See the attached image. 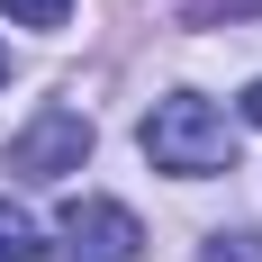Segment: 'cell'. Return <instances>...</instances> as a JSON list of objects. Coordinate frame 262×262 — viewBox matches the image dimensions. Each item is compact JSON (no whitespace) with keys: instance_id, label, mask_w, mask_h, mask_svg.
I'll list each match as a JSON object with an SVG mask.
<instances>
[{"instance_id":"1","label":"cell","mask_w":262,"mask_h":262,"mask_svg":"<svg viewBox=\"0 0 262 262\" xmlns=\"http://www.w3.org/2000/svg\"><path fill=\"white\" fill-rule=\"evenodd\" d=\"M145 163L172 172V181L235 172V118L217 100H199V91H172V100H154V118H145Z\"/></svg>"},{"instance_id":"3","label":"cell","mask_w":262,"mask_h":262,"mask_svg":"<svg viewBox=\"0 0 262 262\" xmlns=\"http://www.w3.org/2000/svg\"><path fill=\"white\" fill-rule=\"evenodd\" d=\"M91 163V118L81 108H36L18 136H9V172L18 181H63Z\"/></svg>"},{"instance_id":"6","label":"cell","mask_w":262,"mask_h":262,"mask_svg":"<svg viewBox=\"0 0 262 262\" xmlns=\"http://www.w3.org/2000/svg\"><path fill=\"white\" fill-rule=\"evenodd\" d=\"M199 262H262V235H208Z\"/></svg>"},{"instance_id":"4","label":"cell","mask_w":262,"mask_h":262,"mask_svg":"<svg viewBox=\"0 0 262 262\" xmlns=\"http://www.w3.org/2000/svg\"><path fill=\"white\" fill-rule=\"evenodd\" d=\"M0 262H46V244H36V226H27L9 199H0Z\"/></svg>"},{"instance_id":"8","label":"cell","mask_w":262,"mask_h":262,"mask_svg":"<svg viewBox=\"0 0 262 262\" xmlns=\"http://www.w3.org/2000/svg\"><path fill=\"white\" fill-rule=\"evenodd\" d=\"M0 81H9V46H0Z\"/></svg>"},{"instance_id":"5","label":"cell","mask_w":262,"mask_h":262,"mask_svg":"<svg viewBox=\"0 0 262 262\" xmlns=\"http://www.w3.org/2000/svg\"><path fill=\"white\" fill-rule=\"evenodd\" d=\"M0 9H9L18 27H63L73 18V0H0Z\"/></svg>"},{"instance_id":"7","label":"cell","mask_w":262,"mask_h":262,"mask_svg":"<svg viewBox=\"0 0 262 262\" xmlns=\"http://www.w3.org/2000/svg\"><path fill=\"white\" fill-rule=\"evenodd\" d=\"M244 118H253V127H262V81H253V91H244Z\"/></svg>"},{"instance_id":"2","label":"cell","mask_w":262,"mask_h":262,"mask_svg":"<svg viewBox=\"0 0 262 262\" xmlns=\"http://www.w3.org/2000/svg\"><path fill=\"white\" fill-rule=\"evenodd\" d=\"M136 253H145V226L118 199H73L54 217V262H136Z\"/></svg>"}]
</instances>
